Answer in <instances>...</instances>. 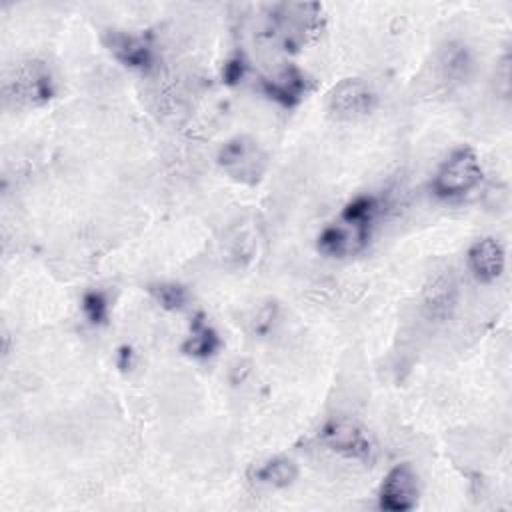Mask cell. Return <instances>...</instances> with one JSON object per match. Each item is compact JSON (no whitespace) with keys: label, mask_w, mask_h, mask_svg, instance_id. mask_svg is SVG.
Segmentation results:
<instances>
[{"label":"cell","mask_w":512,"mask_h":512,"mask_svg":"<svg viewBox=\"0 0 512 512\" xmlns=\"http://www.w3.org/2000/svg\"><path fill=\"white\" fill-rule=\"evenodd\" d=\"M148 292L164 310H170V312H178V310L186 308V304H188L186 288L182 284H176V282L150 284Z\"/></svg>","instance_id":"cell-16"},{"label":"cell","mask_w":512,"mask_h":512,"mask_svg":"<svg viewBox=\"0 0 512 512\" xmlns=\"http://www.w3.org/2000/svg\"><path fill=\"white\" fill-rule=\"evenodd\" d=\"M456 302V282L450 268L438 270L424 286V304L432 316H444Z\"/></svg>","instance_id":"cell-11"},{"label":"cell","mask_w":512,"mask_h":512,"mask_svg":"<svg viewBox=\"0 0 512 512\" xmlns=\"http://www.w3.org/2000/svg\"><path fill=\"white\" fill-rule=\"evenodd\" d=\"M80 308H82L84 318L92 326H102V324L108 322L110 302H108V296L102 290H88V292H84V296L80 300Z\"/></svg>","instance_id":"cell-17"},{"label":"cell","mask_w":512,"mask_h":512,"mask_svg":"<svg viewBox=\"0 0 512 512\" xmlns=\"http://www.w3.org/2000/svg\"><path fill=\"white\" fill-rule=\"evenodd\" d=\"M378 208H380V204L374 196H356L342 208L340 224H344L346 228H350L352 232H356L368 240L370 224L374 222Z\"/></svg>","instance_id":"cell-15"},{"label":"cell","mask_w":512,"mask_h":512,"mask_svg":"<svg viewBox=\"0 0 512 512\" xmlns=\"http://www.w3.org/2000/svg\"><path fill=\"white\" fill-rule=\"evenodd\" d=\"M218 166L232 180L242 184H258L268 168V156L262 146L246 134L226 140L218 150Z\"/></svg>","instance_id":"cell-4"},{"label":"cell","mask_w":512,"mask_h":512,"mask_svg":"<svg viewBox=\"0 0 512 512\" xmlns=\"http://www.w3.org/2000/svg\"><path fill=\"white\" fill-rule=\"evenodd\" d=\"M116 362H118V366H120L122 370L132 368V364H134V352H132V348H130V346H120L118 356H116Z\"/></svg>","instance_id":"cell-19"},{"label":"cell","mask_w":512,"mask_h":512,"mask_svg":"<svg viewBox=\"0 0 512 512\" xmlns=\"http://www.w3.org/2000/svg\"><path fill=\"white\" fill-rule=\"evenodd\" d=\"M220 348V336L218 332L208 324L204 314H196L190 322V334L182 344V350L198 360H206L216 354Z\"/></svg>","instance_id":"cell-13"},{"label":"cell","mask_w":512,"mask_h":512,"mask_svg":"<svg viewBox=\"0 0 512 512\" xmlns=\"http://www.w3.org/2000/svg\"><path fill=\"white\" fill-rule=\"evenodd\" d=\"M56 92L50 68L40 60L20 62L4 80V96L16 106H42Z\"/></svg>","instance_id":"cell-3"},{"label":"cell","mask_w":512,"mask_h":512,"mask_svg":"<svg viewBox=\"0 0 512 512\" xmlns=\"http://www.w3.org/2000/svg\"><path fill=\"white\" fill-rule=\"evenodd\" d=\"M482 164L476 152L468 146H460L448 154L432 178V192L442 200H454L482 182Z\"/></svg>","instance_id":"cell-2"},{"label":"cell","mask_w":512,"mask_h":512,"mask_svg":"<svg viewBox=\"0 0 512 512\" xmlns=\"http://www.w3.org/2000/svg\"><path fill=\"white\" fill-rule=\"evenodd\" d=\"M262 90L270 100L278 102L280 106L294 108L308 94L310 80L300 68L286 64L272 76L262 78Z\"/></svg>","instance_id":"cell-10"},{"label":"cell","mask_w":512,"mask_h":512,"mask_svg":"<svg viewBox=\"0 0 512 512\" xmlns=\"http://www.w3.org/2000/svg\"><path fill=\"white\" fill-rule=\"evenodd\" d=\"M364 244H366V238L352 232L344 224H330V226L322 228V232L318 234V242H316L318 250L330 258H342V256L354 254V252L362 250Z\"/></svg>","instance_id":"cell-12"},{"label":"cell","mask_w":512,"mask_h":512,"mask_svg":"<svg viewBox=\"0 0 512 512\" xmlns=\"http://www.w3.org/2000/svg\"><path fill=\"white\" fill-rule=\"evenodd\" d=\"M246 60L240 56V54H236V56H232V58H228L226 60V64H224V68H222V80L226 82V84H230V86H234V84H238L244 76H246Z\"/></svg>","instance_id":"cell-18"},{"label":"cell","mask_w":512,"mask_h":512,"mask_svg":"<svg viewBox=\"0 0 512 512\" xmlns=\"http://www.w3.org/2000/svg\"><path fill=\"white\" fill-rule=\"evenodd\" d=\"M104 44L112 52V56L130 70L148 72L154 66L156 54L152 44L144 36L124 30H108L104 34Z\"/></svg>","instance_id":"cell-8"},{"label":"cell","mask_w":512,"mask_h":512,"mask_svg":"<svg viewBox=\"0 0 512 512\" xmlns=\"http://www.w3.org/2000/svg\"><path fill=\"white\" fill-rule=\"evenodd\" d=\"M418 476L410 464H398L384 476L378 490V506L386 512H408L418 504Z\"/></svg>","instance_id":"cell-7"},{"label":"cell","mask_w":512,"mask_h":512,"mask_svg":"<svg viewBox=\"0 0 512 512\" xmlns=\"http://www.w3.org/2000/svg\"><path fill=\"white\" fill-rule=\"evenodd\" d=\"M322 22V6L314 2L278 4L270 10L266 34L282 50H298L312 38Z\"/></svg>","instance_id":"cell-1"},{"label":"cell","mask_w":512,"mask_h":512,"mask_svg":"<svg viewBox=\"0 0 512 512\" xmlns=\"http://www.w3.org/2000/svg\"><path fill=\"white\" fill-rule=\"evenodd\" d=\"M466 260L472 276L482 284H490L496 282L506 268V250L498 238L484 236L472 242Z\"/></svg>","instance_id":"cell-9"},{"label":"cell","mask_w":512,"mask_h":512,"mask_svg":"<svg viewBox=\"0 0 512 512\" xmlns=\"http://www.w3.org/2000/svg\"><path fill=\"white\" fill-rule=\"evenodd\" d=\"M378 102L372 86L360 78L340 80L328 94V110L342 120L368 116Z\"/></svg>","instance_id":"cell-6"},{"label":"cell","mask_w":512,"mask_h":512,"mask_svg":"<svg viewBox=\"0 0 512 512\" xmlns=\"http://www.w3.org/2000/svg\"><path fill=\"white\" fill-rule=\"evenodd\" d=\"M320 442L348 460L364 462L370 460L374 452V444L366 430L348 418L328 420L320 430Z\"/></svg>","instance_id":"cell-5"},{"label":"cell","mask_w":512,"mask_h":512,"mask_svg":"<svg viewBox=\"0 0 512 512\" xmlns=\"http://www.w3.org/2000/svg\"><path fill=\"white\" fill-rule=\"evenodd\" d=\"M250 478H252V482L266 486V488H286L298 478V466L290 458L276 456V458H270V460L258 464L252 470Z\"/></svg>","instance_id":"cell-14"}]
</instances>
